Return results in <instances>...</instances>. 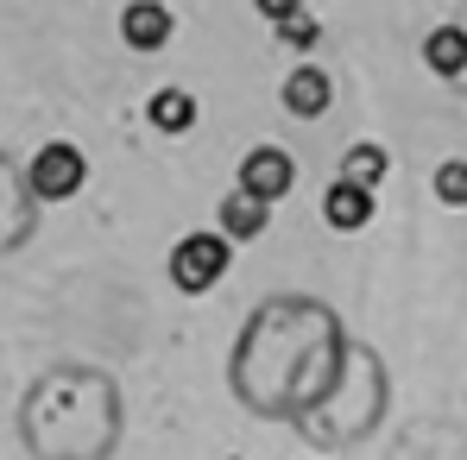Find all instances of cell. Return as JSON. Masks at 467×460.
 <instances>
[{"label": "cell", "instance_id": "1", "mask_svg": "<svg viewBox=\"0 0 467 460\" xmlns=\"http://www.w3.org/2000/svg\"><path fill=\"white\" fill-rule=\"evenodd\" d=\"M228 259H234V240H228V233H183V240H177V252H171V284H177V291H190V297H202L209 284H222Z\"/></svg>", "mask_w": 467, "mask_h": 460}, {"label": "cell", "instance_id": "2", "mask_svg": "<svg viewBox=\"0 0 467 460\" xmlns=\"http://www.w3.org/2000/svg\"><path fill=\"white\" fill-rule=\"evenodd\" d=\"M82 183H88V164H82L77 146H45V152L32 158V196H45V202H70Z\"/></svg>", "mask_w": 467, "mask_h": 460}, {"label": "cell", "instance_id": "3", "mask_svg": "<svg viewBox=\"0 0 467 460\" xmlns=\"http://www.w3.org/2000/svg\"><path fill=\"white\" fill-rule=\"evenodd\" d=\"M291 183H297V164H291V152H278V146H253V152L240 158V189H246V196L278 202Z\"/></svg>", "mask_w": 467, "mask_h": 460}, {"label": "cell", "instance_id": "4", "mask_svg": "<svg viewBox=\"0 0 467 460\" xmlns=\"http://www.w3.org/2000/svg\"><path fill=\"white\" fill-rule=\"evenodd\" d=\"M373 209H379V202H373V189H367V183H354V177H335V183H328V196H322V221H328L335 233H360L367 221H373Z\"/></svg>", "mask_w": 467, "mask_h": 460}, {"label": "cell", "instance_id": "5", "mask_svg": "<svg viewBox=\"0 0 467 460\" xmlns=\"http://www.w3.org/2000/svg\"><path fill=\"white\" fill-rule=\"evenodd\" d=\"M171 6L164 0H127V13H120V38L133 45V51H164L171 45Z\"/></svg>", "mask_w": 467, "mask_h": 460}, {"label": "cell", "instance_id": "6", "mask_svg": "<svg viewBox=\"0 0 467 460\" xmlns=\"http://www.w3.org/2000/svg\"><path fill=\"white\" fill-rule=\"evenodd\" d=\"M328 101H335V82H328V70L297 64V70L285 77V107H291L297 120H322V114H328Z\"/></svg>", "mask_w": 467, "mask_h": 460}, {"label": "cell", "instance_id": "7", "mask_svg": "<svg viewBox=\"0 0 467 460\" xmlns=\"http://www.w3.org/2000/svg\"><path fill=\"white\" fill-rule=\"evenodd\" d=\"M265 228H272V202H259L246 189H234L228 202H222V233L228 240H259Z\"/></svg>", "mask_w": 467, "mask_h": 460}, {"label": "cell", "instance_id": "8", "mask_svg": "<svg viewBox=\"0 0 467 460\" xmlns=\"http://www.w3.org/2000/svg\"><path fill=\"white\" fill-rule=\"evenodd\" d=\"M146 120H152L158 133H190L196 127V95L190 88H158L152 101H146Z\"/></svg>", "mask_w": 467, "mask_h": 460}, {"label": "cell", "instance_id": "9", "mask_svg": "<svg viewBox=\"0 0 467 460\" xmlns=\"http://www.w3.org/2000/svg\"><path fill=\"white\" fill-rule=\"evenodd\" d=\"M423 64H430L436 77H462L467 70V32L462 26H436V32L423 38Z\"/></svg>", "mask_w": 467, "mask_h": 460}, {"label": "cell", "instance_id": "10", "mask_svg": "<svg viewBox=\"0 0 467 460\" xmlns=\"http://www.w3.org/2000/svg\"><path fill=\"white\" fill-rule=\"evenodd\" d=\"M391 158L379 146H348L341 152V177H354V183H367V189H379V177H386Z\"/></svg>", "mask_w": 467, "mask_h": 460}, {"label": "cell", "instance_id": "11", "mask_svg": "<svg viewBox=\"0 0 467 460\" xmlns=\"http://www.w3.org/2000/svg\"><path fill=\"white\" fill-rule=\"evenodd\" d=\"M436 202L467 209V158H442V164H436Z\"/></svg>", "mask_w": 467, "mask_h": 460}, {"label": "cell", "instance_id": "12", "mask_svg": "<svg viewBox=\"0 0 467 460\" xmlns=\"http://www.w3.org/2000/svg\"><path fill=\"white\" fill-rule=\"evenodd\" d=\"M316 38H322V19H316L310 6H297L291 19H278V45H291V51H310Z\"/></svg>", "mask_w": 467, "mask_h": 460}, {"label": "cell", "instance_id": "13", "mask_svg": "<svg viewBox=\"0 0 467 460\" xmlns=\"http://www.w3.org/2000/svg\"><path fill=\"white\" fill-rule=\"evenodd\" d=\"M253 6H259V13L278 26V19H291V13H297V6H310V0H253Z\"/></svg>", "mask_w": 467, "mask_h": 460}]
</instances>
